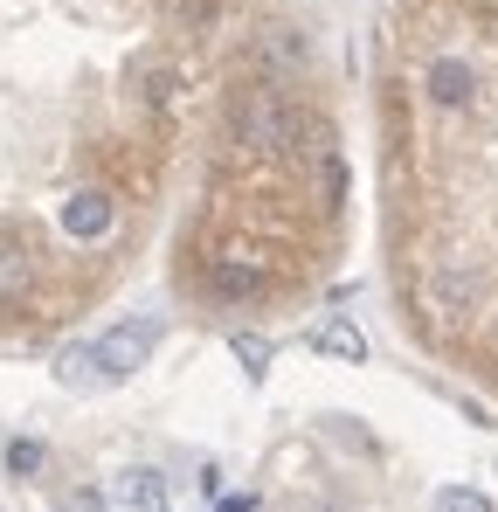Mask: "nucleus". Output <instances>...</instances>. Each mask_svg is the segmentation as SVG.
Instances as JSON below:
<instances>
[{"label":"nucleus","instance_id":"4","mask_svg":"<svg viewBox=\"0 0 498 512\" xmlns=\"http://www.w3.org/2000/svg\"><path fill=\"white\" fill-rule=\"evenodd\" d=\"M422 90H429L443 111H464V104H471V90H478V63H464L457 49H443V56H429Z\"/></svg>","mask_w":498,"mask_h":512},{"label":"nucleus","instance_id":"11","mask_svg":"<svg viewBox=\"0 0 498 512\" xmlns=\"http://www.w3.org/2000/svg\"><path fill=\"white\" fill-rule=\"evenodd\" d=\"M42 464H49V450H42L35 436H14V443H7V471H14V478H35Z\"/></svg>","mask_w":498,"mask_h":512},{"label":"nucleus","instance_id":"9","mask_svg":"<svg viewBox=\"0 0 498 512\" xmlns=\"http://www.w3.org/2000/svg\"><path fill=\"white\" fill-rule=\"evenodd\" d=\"M256 49H263V63H270L277 77H291V70H305V56H312L298 28H263V42H256Z\"/></svg>","mask_w":498,"mask_h":512},{"label":"nucleus","instance_id":"14","mask_svg":"<svg viewBox=\"0 0 498 512\" xmlns=\"http://www.w3.org/2000/svg\"><path fill=\"white\" fill-rule=\"evenodd\" d=\"M436 512H492V499L471 492V485H443V492H436Z\"/></svg>","mask_w":498,"mask_h":512},{"label":"nucleus","instance_id":"3","mask_svg":"<svg viewBox=\"0 0 498 512\" xmlns=\"http://www.w3.org/2000/svg\"><path fill=\"white\" fill-rule=\"evenodd\" d=\"M125 84H132V97H139L146 111H166V104L187 90V63H180L173 49H139L132 70H125Z\"/></svg>","mask_w":498,"mask_h":512},{"label":"nucleus","instance_id":"10","mask_svg":"<svg viewBox=\"0 0 498 512\" xmlns=\"http://www.w3.org/2000/svg\"><path fill=\"white\" fill-rule=\"evenodd\" d=\"M215 291H222V298H256V291H263V270L243 263V256H222V263H215Z\"/></svg>","mask_w":498,"mask_h":512},{"label":"nucleus","instance_id":"12","mask_svg":"<svg viewBox=\"0 0 498 512\" xmlns=\"http://www.w3.org/2000/svg\"><path fill=\"white\" fill-rule=\"evenodd\" d=\"M319 194H326V208H346V160L339 153L319 160Z\"/></svg>","mask_w":498,"mask_h":512},{"label":"nucleus","instance_id":"6","mask_svg":"<svg viewBox=\"0 0 498 512\" xmlns=\"http://www.w3.org/2000/svg\"><path fill=\"white\" fill-rule=\"evenodd\" d=\"M118 499H125V512H166V478L153 464H132L118 478Z\"/></svg>","mask_w":498,"mask_h":512},{"label":"nucleus","instance_id":"1","mask_svg":"<svg viewBox=\"0 0 498 512\" xmlns=\"http://www.w3.org/2000/svg\"><path fill=\"white\" fill-rule=\"evenodd\" d=\"M160 333H166L160 319H125V326L97 333L90 346H70V353L56 360V381H63V388H118V381H132V374L153 360Z\"/></svg>","mask_w":498,"mask_h":512},{"label":"nucleus","instance_id":"16","mask_svg":"<svg viewBox=\"0 0 498 512\" xmlns=\"http://www.w3.org/2000/svg\"><path fill=\"white\" fill-rule=\"evenodd\" d=\"M222 512H256V499H249V492H236V499H222Z\"/></svg>","mask_w":498,"mask_h":512},{"label":"nucleus","instance_id":"5","mask_svg":"<svg viewBox=\"0 0 498 512\" xmlns=\"http://www.w3.org/2000/svg\"><path fill=\"white\" fill-rule=\"evenodd\" d=\"M111 222H118V201H111L104 187H77V194L63 201V236H77V243H104Z\"/></svg>","mask_w":498,"mask_h":512},{"label":"nucleus","instance_id":"7","mask_svg":"<svg viewBox=\"0 0 498 512\" xmlns=\"http://www.w3.org/2000/svg\"><path fill=\"white\" fill-rule=\"evenodd\" d=\"M319 353H326V360H346V367H360V360H367V353H374V346H367V333H360V326H353V319H326V326H319Z\"/></svg>","mask_w":498,"mask_h":512},{"label":"nucleus","instance_id":"8","mask_svg":"<svg viewBox=\"0 0 498 512\" xmlns=\"http://www.w3.org/2000/svg\"><path fill=\"white\" fill-rule=\"evenodd\" d=\"M478 298H485V270H457V263L436 270V305L443 312H471Z\"/></svg>","mask_w":498,"mask_h":512},{"label":"nucleus","instance_id":"17","mask_svg":"<svg viewBox=\"0 0 498 512\" xmlns=\"http://www.w3.org/2000/svg\"><path fill=\"white\" fill-rule=\"evenodd\" d=\"M63 512H70V506H63Z\"/></svg>","mask_w":498,"mask_h":512},{"label":"nucleus","instance_id":"13","mask_svg":"<svg viewBox=\"0 0 498 512\" xmlns=\"http://www.w3.org/2000/svg\"><path fill=\"white\" fill-rule=\"evenodd\" d=\"M229 353L243 360V374H263V367H270V340H263V333H236Z\"/></svg>","mask_w":498,"mask_h":512},{"label":"nucleus","instance_id":"2","mask_svg":"<svg viewBox=\"0 0 498 512\" xmlns=\"http://www.w3.org/2000/svg\"><path fill=\"white\" fill-rule=\"evenodd\" d=\"M229 132H236V146H249V153H284L298 139V111H291L284 90H270V84L236 90L229 97Z\"/></svg>","mask_w":498,"mask_h":512},{"label":"nucleus","instance_id":"15","mask_svg":"<svg viewBox=\"0 0 498 512\" xmlns=\"http://www.w3.org/2000/svg\"><path fill=\"white\" fill-rule=\"evenodd\" d=\"M28 284V256L14 250V243H0V298H14Z\"/></svg>","mask_w":498,"mask_h":512}]
</instances>
